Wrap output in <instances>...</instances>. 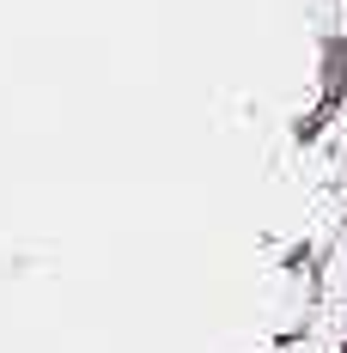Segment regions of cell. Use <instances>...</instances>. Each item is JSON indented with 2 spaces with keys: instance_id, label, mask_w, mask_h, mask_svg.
Instances as JSON below:
<instances>
[{
  "instance_id": "6da1fadb",
  "label": "cell",
  "mask_w": 347,
  "mask_h": 353,
  "mask_svg": "<svg viewBox=\"0 0 347 353\" xmlns=\"http://www.w3.org/2000/svg\"><path fill=\"white\" fill-rule=\"evenodd\" d=\"M335 6H341V31H347V0H335Z\"/></svg>"
}]
</instances>
